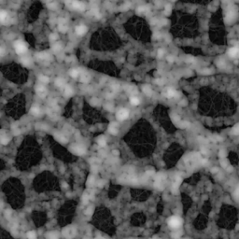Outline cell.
Wrapping results in <instances>:
<instances>
[{"instance_id": "obj_1", "label": "cell", "mask_w": 239, "mask_h": 239, "mask_svg": "<svg viewBox=\"0 0 239 239\" xmlns=\"http://www.w3.org/2000/svg\"><path fill=\"white\" fill-rule=\"evenodd\" d=\"M14 48H15L16 53H18V54H22V53H25L27 50L26 44L23 41H16L14 43Z\"/></svg>"}, {"instance_id": "obj_2", "label": "cell", "mask_w": 239, "mask_h": 239, "mask_svg": "<svg viewBox=\"0 0 239 239\" xmlns=\"http://www.w3.org/2000/svg\"><path fill=\"white\" fill-rule=\"evenodd\" d=\"M182 224V220L181 219L178 218V217H171L168 219V225L171 228H178Z\"/></svg>"}, {"instance_id": "obj_3", "label": "cell", "mask_w": 239, "mask_h": 239, "mask_svg": "<svg viewBox=\"0 0 239 239\" xmlns=\"http://www.w3.org/2000/svg\"><path fill=\"white\" fill-rule=\"evenodd\" d=\"M129 116V111L126 109V108H122L118 111L117 113V118L121 121H123V120H126Z\"/></svg>"}, {"instance_id": "obj_4", "label": "cell", "mask_w": 239, "mask_h": 239, "mask_svg": "<svg viewBox=\"0 0 239 239\" xmlns=\"http://www.w3.org/2000/svg\"><path fill=\"white\" fill-rule=\"evenodd\" d=\"M87 32V27L84 25H79L76 27V33L78 35H83Z\"/></svg>"}, {"instance_id": "obj_5", "label": "cell", "mask_w": 239, "mask_h": 239, "mask_svg": "<svg viewBox=\"0 0 239 239\" xmlns=\"http://www.w3.org/2000/svg\"><path fill=\"white\" fill-rule=\"evenodd\" d=\"M108 131H109V133L112 134H118V129H117V124H116L115 122L111 123V124L109 125Z\"/></svg>"}, {"instance_id": "obj_6", "label": "cell", "mask_w": 239, "mask_h": 239, "mask_svg": "<svg viewBox=\"0 0 239 239\" xmlns=\"http://www.w3.org/2000/svg\"><path fill=\"white\" fill-rule=\"evenodd\" d=\"M239 54V49L238 48H236V47H234V48H232V49H230L229 50V55L231 56V57H235V56H237Z\"/></svg>"}, {"instance_id": "obj_7", "label": "cell", "mask_w": 239, "mask_h": 239, "mask_svg": "<svg viewBox=\"0 0 239 239\" xmlns=\"http://www.w3.org/2000/svg\"><path fill=\"white\" fill-rule=\"evenodd\" d=\"M72 151L74 153H76L77 155H82L85 153V150L82 149V148H80V147H76V148H73L72 149Z\"/></svg>"}, {"instance_id": "obj_8", "label": "cell", "mask_w": 239, "mask_h": 239, "mask_svg": "<svg viewBox=\"0 0 239 239\" xmlns=\"http://www.w3.org/2000/svg\"><path fill=\"white\" fill-rule=\"evenodd\" d=\"M8 18V13L5 10H0V22L5 23Z\"/></svg>"}, {"instance_id": "obj_9", "label": "cell", "mask_w": 239, "mask_h": 239, "mask_svg": "<svg viewBox=\"0 0 239 239\" xmlns=\"http://www.w3.org/2000/svg\"><path fill=\"white\" fill-rule=\"evenodd\" d=\"M73 7L76 9H79V10H83L84 9V5L81 2H73Z\"/></svg>"}, {"instance_id": "obj_10", "label": "cell", "mask_w": 239, "mask_h": 239, "mask_svg": "<svg viewBox=\"0 0 239 239\" xmlns=\"http://www.w3.org/2000/svg\"><path fill=\"white\" fill-rule=\"evenodd\" d=\"M31 114H33L35 116H38L40 114V109L37 106H33L31 108Z\"/></svg>"}, {"instance_id": "obj_11", "label": "cell", "mask_w": 239, "mask_h": 239, "mask_svg": "<svg viewBox=\"0 0 239 239\" xmlns=\"http://www.w3.org/2000/svg\"><path fill=\"white\" fill-rule=\"evenodd\" d=\"M97 143H98V145H99V146L104 147V146H106V139H105L103 136H100V137L97 139Z\"/></svg>"}, {"instance_id": "obj_12", "label": "cell", "mask_w": 239, "mask_h": 239, "mask_svg": "<svg viewBox=\"0 0 239 239\" xmlns=\"http://www.w3.org/2000/svg\"><path fill=\"white\" fill-rule=\"evenodd\" d=\"M55 137H56L60 142H62V143H66V141H67L66 138H65L64 135H61V134H55Z\"/></svg>"}, {"instance_id": "obj_13", "label": "cell", "mask_w": 239, "mask_h": 239, "mask_svg": "<svg viewBox=\"0 0 239 239\" xmlns=\"http://www.w3.org/2000/svg\"><path fill=\"white\" fill-rule=\"evenodd\" d=\"M65 94L66 96H71V95L73 94V90H72V88L66 87L65 90Z\"/></svg>"}, {"instance_id": "obj_14", "label": "cell", "mask_w": 239, "mask_h": 239, "mask_svg": "<svg viewBox=\"0 0 239 239\" xmlns=\"http://www.w3.org/2000/svg\"><path fill=\"white\" fill-rule=\"evenodd\" d=\"M36 93H37L38 94L44 93H45V87H44V86H41V85L37 86V87H36Z\"/></svg>"}, {"instance_id": "obj_15", "label": "cell", "mask_w": 239, "mask_h": 239, "mask_svg": "<svg viewBox=\"0 0 239 239\" xmlns=\"http://www.w3.org/2000/svg\"><path fill=\"white\" fill-rule=\"evenodd\" d=\"M130 102L132 103V105H134V106H137V105L139 104V99H138L137 97L133 96V97L130 98Z\"/></svg>"}, {"instance_id": "obj_16", "label": "cell", "mask_w": 239, "mask_h": 239, "mask_svg": "<svg viewBox=\"0 0 239 239\" xmlns=\"http://www.w3.org/2000/svg\"><path fill=\"white\" fill-rule=\"evenodd\" d=\"M64 83H65V81H64V80H62V79H56V80H55V85L56 86H58V87H62L63 85H64Z\"/></svg>"}, {"instance_id": "obj_17", "label": "cell", "mask_w": 239, "mask_h": 239, "mask_svg": "<svg viewBox=\"0 0 239 239\" xmlns=\"http://www.w3.org/2000/svg\"><path fill=\"white\" fill-rule=\"evenodd\" d=\"M70 76H71L72 78H74V79L78 78V76H79V72H78V70H76V69L71 70V71H70Z\"/></svg>"}, {"instance_id": "obj_18", "label": "cell", "mask_w": 239, "mask_h": 239, "mask_svg": "<svg viewBox=\"0 0 239 239\" xmlns=\"http://www.w3.org/2000/svg\"><path fill=\"white\" fill-rule=\"evenodd\" d=\"M175 94H176L175 90H173V89H168V91H167V96H168V97H173Z\"/></svg>"}, {"instance_id": "obj_19", "label": "cell", "mask_w": 239, "mask_h": 239, "mask_svg": "<svg viewBox=\"0 0 239 239\" xmlns=\"http://www.w3.org/2000/svg\"><path fill=\"white\" fill-rule=\"evenodd\" d=\"M39 80H40L41 82L47 83V82H49V78H47L46 76H40V77H39Z\"/></svg>"}, {"instance_id": "obj_20", "label": "cell", "mask_w": 239, "mask_h": 239, "mask_svg": "<svg viewBox=\"0 0 239 239\" xmlns=\"http://www.w3.org/2000/svg\"><path fill=\"white\" fill-rule=\"evenodd\" d=\"M27 237L29 239H35L36 238V234L34 232H29L27 234Z\"/></svg>"}, {"instance_id": "obj_21", "label": "cell", "mask_w": 239, "mask_h": 239, "mask_svg": "<svg viewBox=\"0 0 239 239\" xmlns=\"http://www.w3.org/2000/svg\"><path fill=\"white\" fill-rule=\"evenodd\" d=\"M8 140H9V139H8V137L4 136V137H2V138H1V143H2V144H4V145H7V144L8 143Z\"/></svg>"}, {"instance_id": "obj_22", "label": "cell", "mask_w": 239, "mask_h": 239, "mask_svg": "<svg viewBox=\"0 0 239 239\" xmlns=\"http://www.w3.org/2000/svg\"><path fill=\"white\" fill-rule=\"evenodd\" d=\"M23 63H24V65H31V60L30 59H28V58H24V59H23Z\"/></svg>"}, {"instance_id": "obj_23", "label": "cell", "mask_w": 239, "mask_h": 239, "mask_svg": "<svg viewBox=\"0 0 239 239\" xmlns=\"http://www.w3.org/2000/svg\"><path fill=\"white\" fill-rule=\"evenodd\" d=\"M144 93H146L147 94H150V93H151L150 88H149V87H144Z\"/></svg>"}, {"instance_id": "obj_24", "label": "cell", "mask_w": 239, "mask_h": 239, "mask_svg": "<svg viewBox=\"0 0 239 239\" xmlns=\"http://www.w3.org/2000/svg\"><path fill=\"white\" fill-rule=\"evenodd\" d=\"M233 132H234V133L235 134H239V125H237V126H235V127L234 128Z\"/></svg>"}, {"instance_id": "obj_25", "label": "cell", "mask_w": 239, "mask_h": 239, "mask_svg": "<svg viewBox=\"0 0 239 239\" xmlns=\"http://www.w3.org/2000/svg\"><path fill=\"white\" fill-rule=\"evenodd\" d=\"M94 181V179H93V177H90L89 178V179H88V184H91L92 182H93Z\"/></svg>"}, {"instance_id": "obj_26", "label": "cell", "mask_w": 239, "mask_h": 239, "mask_svg": "<svg viewBox=\"0 0 239 239\" xmlns=\"http://www.w3.org/2000/svg\"><path fill=\"white\" fill-rule=\"evenodd\" d=\"M61 48V46H60V44H57V46H54V48H53V50H59Z\"/></svg>"}, {"instance_id": "obj_27", "label": "cell", "mask_w": 239, "mask_h": 239, "mask_svg": "<svg viewBox=\"0 0 239 239\" xmlns=\"http://www.w3.org/2000/svg\"><path fill=\"white\" fill-rule=\"evenodd\" d=\"M51 36H52V39H56V37H57V36H56V35H54V34H53Z\"/></svg>"}, {"instance_id": "obj_28", "label": "cell", "mask_w": 239, "mask_h": 239, "mask_svg": "<svg viewBox=\"0 0 239 239\" xmlns=\"http://www.w3.org/2000/svg\"><path fill=\"white\" fill-rule=\"evenodd\" d=\"M113 154H114V155H119L120 153H119V151H117V150H114V151H113Z\"/></svg>"}, {"instance_id": "obj_29", "label": "cell", "mask_w": 239, "mask_h": 239, "mask_svg": "<svg viewBox=\"0 0 239 239\" xmlns=\"http://www.w3.org/2000/svg\"><path fill=\"white\" fill-rule=\"evenodd\" d=\"M4 54V50L2 48H0V55H3Z\"/></svg>"}, {"instance_id": "obj_30", "label": "cell", "mask_w": 239, "mask_h": 239, "mask_svg": "<svg viewBox=\"0 0 239 239\" xmlns=\"http://www.w3.org/2000/svg\"><path fill=\"white\" fill-rule=\"evenodd\" d=\"M162 54V51H159V56H161Z\"/></svg>"}, {"instance_id": "obj_31", "label": "cell", "mask_w": 239, "mask_h": 239, "mask_svg": "<svg viewBox=\"0 0 239 239\" xmlns=\"http://www.w3.org/2000/svg\"><path fill=\"white\" fill-rule=\"evenodd\" d=\"M96 239H103V238H96Z\"/></svg>"}]
</instances>
